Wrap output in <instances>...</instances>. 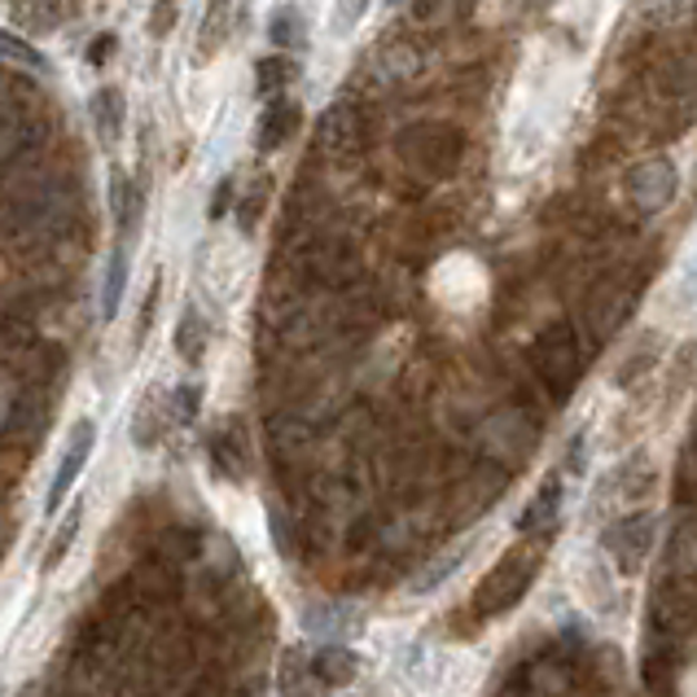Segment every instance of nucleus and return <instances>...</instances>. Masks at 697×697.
I'll return each instance as SVG.
<instances>
[{
	"label": "nucleus",
	"instance_id": "6",
	"mask_svg": "<svg viewBox=\"0 0 697 697\" xmlns=\"http://www.w3.org/2000/svg\"><path fill=\"white\" fill-rule=\"evenodd\" d=\"M628 194L640 210H662L676 194V167L667 158H645L640 167H631Z\"/></svg>",
	"mask_w": 697,
	"mask_h": 697
},
{
	"label": "nucleus",
	"instance_id": "4",
	"mask_svg": "<svg viewBox=\"0 0 697 697\" xmlns=\"http://www.w3.org/2000/svg\"><path fill=\"white\" fill-rule=\"evenodd\" d=\"M369 137V124H364V110L360 101H334L325 115H321V128H316V145L330 154V158H351Z\"/></svg>",
	"mask_w": 697,
	"mask_h": 697
},
{
	"label": "nucleus",
	"instance_id": "11",
	"mask_svg": "<svg viewBox=\"0 0 697 697\" xmlns=\"http://www.w3.org/2000/svg\"><path fill=\"white\" fill-rule=\"evenodd\" d=\"M307 662H312V680L321 689H343V685L355 680V671H360V658L351 654L347 645H321Z\"/></svg>",
	"mask_w": 697,
	"mask_h": 697
},
{
	"label": "nucleus",
	"instance_id": "18",
	"mask_svg": "<svg viewBox=\"0 0 697 697\" xmlns=\"http://www.w3.org/2000/svg\"><path fill=\"white\" fill-rule=\"evenodd\" d=\"M228 18H233V0H210L207 18H203V36H198V53H215L228 36Z\"/></svg>",
	"mask_w": 697,
	"mask_h": 697
},
{
	"label": "nucleus",
	"instance_id": "1",
	"mask_svg": "<svg viewBox=\"0 0 697 697\" xmlns=\"http://www.w3.org/2000/svg\"><path fill=\"white\" fill-rule=\"evenodd\" d=\"M395 149H400V158H404L418 176H452L457 163H461V154H465V140H461V132H457L452 124L430 119V124L404 128L400 140H395Z\"/></svg>",
	"mask_w": 697,
	"mask_h": 697
},
{
	"label": "nucleus",
	"instance_id": "19",
	"mask_svg": "<svg viewBox=\"0 0 697 697\" xmlns=\"http://www.w3.org/2000/svg\"><path fill=\"white\" fill-rule=\"evenodd\" d=\"M0 67L45 70V53H40V49H31L27 40H18L13 31H0Z\"/></svg>",
	"mask_w": 697,
	"mask_h": 697
},
{
	"label": "nucleus",
	"instance_id": "27",
	"mask_svg": "<svg viewBox=\"0 0 697 697\" xmlns=\"http://www.w3.org/2000/svg\"><path fill=\"white\" fill-rule=\"evenodd\" d=\"M154 307H158V281L149 285V298H145V312H140V338H145V330L154 325Z\"/></svg>",
	"mask_w": 697,
	"mask_h": 697
},
{
	"label": "nucleus",
	"instance_id": "2",
	"mask_svg": "<svg viewBox=\"0 0 697 697\" xmlns=\"http://www.w3.org/2000/svg\"><path fill=\"white\" fill-rule=\"evenodd\" d=\"M536 570H540V558H536L531 549H522V544L509 549V553L500 558V566L479 583V592H474V610H479L483 619H495V615L513 610V606L522 601V592L531 588Z\"/></svg>",
	"mask_w": 697,
	"mask_h": 697
},
{
	"label": "nucleus",
	"instance_id": "13",
	"mask_svg": "<svg viewBox=\"0 0 697 697\" xmlns=\"http://www.w3.org/2000/svg\"><path fill=\"white\" fill-rule=\"evenodd\" d=\"M92 124H97V137L106 145L124 137V92L119 88H101L92 97Z\"/></svg>",
	"mask_w": 697,
	"mask_h": 697
},
{
	"label": "nucleus",
	"instance_id": "28",
	"mask_svg": "<svg viewBox=\"0 0 697 697\" xmlns=\"http://www.w3.org/2000/svg\"><path fill=\"white\" fill-rule=\"evenodd\" d=\"M228 198H233V180H224V185H219V194L210 198V219H219V215L228 210Z\"/></svg>",
	"mask_w": 697,
	"mask_h": 697
},
{
	"label": "nucleus",
	"instance_id": "16",
	"mask_svg": "<svg viewBox=\"0 0 697 697\" xmlns=\"http://www.w3.org/2000/svg\"><path fill=\"white\" fill-rule=\"evenodd\" d=\"M124 285H128V251L115 246L110 268H106V285H101V321H115V312L124 303Z\"/></svg>",
	"mask_w": 697,
	"mask_h": 697
},
{
	"label": "nucleus",
	"instance_id": "12",
	"mask_svg": "<svg viewBox=\"0 0 697 697\" xmlns=\"http://www.w3.org/2000/svg\"><path fill=\"white\" fill-rule=\"evenodd\" d=\"M210 465L224 479H242L246 474V443H242V434L233 425H219L210 434Z\"/></svg>",
	"mask_w": 697,
	"mask_h": 697
},
{
	"label": "nucleus",
	"instance_id": "24",
	"mask_svg": "<svg viewBox=\"0 0 697 697\" xmlns=\"http://www.w3.org/2000/svg\"><path fill=\"white\" fill-rule=\"evenodd\" d=\"M273 40L277 45H298V18L294 13H277L273 18Z\"/></svg>",
	"mask_w": 697,
	"mask_h": 697
},
{
	"label": "nucleus",
	"instance_id": "26",
	"mask_svg": "<svg viewBox=\"0 0 697 697\" xmlns=\"http://www.w3.org/2000/svg\"><path fill=\"white\" fill-rule=\"evenodd\" d=\"M443 9H448V0H413V18L425 22V27H430V22H439V18H443Z\"/></svg>",
	"mask_w": 697,
	"mask_h": 697
},
{
	"label": "nucleus",
	"instance_id": "9",
	"mask_svg": "<svg viewBox=\"0 0 697 697\" xmlns=\"http://www.w3.org/2000/svg\"><path fill=\"white\" fill-rule=\"evenodd\" d=\"M561 491H566L561 474H549V479L540 483V491L531 495V504H527V509H522V518H518V531H522L527 540H531V536H544V531L558 522Z\"/></svg>",
	"mask_w": 697,
	"mask_h": 697
},
{
	"label": "nucleus",
	"instance_id": "10",
	"mask_svg": "<svg viewBox=\"0 0 697 697\" xmlns=\"http://www.w3.org/2000/svg\"><path fill=\"white\" fill-rule=\"evenodd\" d=\"M298 124H303L298 101H289V97H273V101L264 106V115H259V149H264V154L281 149L285 140L298 132Z\"/></svg>",
	"mask_w": 697,
	"mask_h": 697
},
{
	"label": "nucleus",
	"instance_id": "3",
	"mask_svg": "<svg viewBox=\"0 0 697 697\" xmlns=\"http://www.w3.org/2000/svg\"><path fill=\"white\" fill-rule=\"evenodd\" d=\"M531 364H536L540 382H544L553 395H570V386L579 382V364H583L575 330H570L566 321L544 325L540 338H536V347H531Z\"/></svg>",
	"mask_w": 697,
	"mask_h": 697
},
{
	"label": "nucleus",
	"instance_id": "20",
	"mask_svg": "<svg viewBox=\"0 0 697 697\" xmlns=\"http://www.w3.org/2000/svg\"><path fill=\"white\" fill-rule=\"evenodd\" d=\"M294 79V62L289 58H264L259 70H255V88L264 97H285V84Z\"/></svg>",
	"mask_w": 697,
	"mask_h": 697
},
{
	"label": "nucleus",
	"instance_id": "14",
	"mask_svg": "<svg viewBox=\"0 0 697 697\" xmlns=\"http://www.w3.org/2000/svg\"><path fill=\"white\" fill-rule=\"evenodd\" d=\"M9 13L27 31H53L62 22V0H9Z\"/></svg>",
	"mask_w": 697,
	"mask_h": 697
},
{
	"label": "nucleus",
	"instance_id": "5",
	"mask_svg": "<svg viewBox=\"0 0 697 697\" xmlns=\"http://www.w3.org/2000/svg\"><path fill=\"white\" fill-rule=\"evenodd\" d=\"M92 443H97V425H92L88 418H79L75 421V430H70V439H67L62 465H58V474H53V483H49V500H45V509H49V513H58V509L67 504L75 479L84 474V465H88V457H92Z\"/></svg>",
	"mask_w": 697,
	"mask_h": 697
},
{
	"label": "nucleus",
	"instance_id": "8",
	"mask_svg": "<svg viewBox=\"0 0 697 697\" xmlns=\"http://www.w3.org/2000/svg\"><path fill=\"white\" fill-rule=\"evenodd\" d=\"M649 544H654V513H631L606 531V549L619 558L624 570H636L649 553Z\"/></svg>",
	"mask_w": 697,
	"mask_h": 697
},
{
	"label": "nucleus",
	"instance_id": "29",
	"mask_svg": "<svg viewBox=\"0 0 697 697\" xmlns=\"http://www.w3.org/2000/svg\"><path fill=\"white\" fill-rule=\"evenodd\" d=\"M110 49H115V40H97V45H92V62H101Z\"/></svg>",
	"mask_w": 697,
	"mask_h": 697
},
{
	"label": "nucleus",
	"instance_id": "25",
	"mask_svg": "<svg viewBox=\"0 0 697 697\" xmlns=\"http://www.w3.org/2000/svg\"><path fill=\"white\" fill-rule=\"evenodd\" d=\"M171 22H176V0H158V9H154V18H149V31H154V36H167Z\"/></svg>",
	"mask_w": 697,
	"mask_h": 697
},
{
	"label": "nucleus",
	"instance_id": "17",
	"mask_svg": "<svg viewBox=\"0 0 697 697\" xmlns=\"http://www.w3.org/2000/svg\"><path fill=\"white\" fill-rule=\"evenodd\" d=\"M158 421H176V418H171V409H167V413L158 409V395H145V404L132 413V439H137L140 448H154V443H158V434L167 430V425H158Z\"/></svg>",
	"mask_w": 697,
	"mask_h": 697
},
{
	"label": "nucleus",
	"instance_id": "22",
	"mask_svg": "<svg viewBox=\"0 0 697 697\" xmlns=\"http://www.w3.org/2000/svg\"><path fill=\"white\" fill-rule=\"evenodd\" d=\"M264 203H268V176H259V180H255V194L242 198V210H237V215H242V228H255V224H259Z\"/></svg>",
	"mask_w": 697,
	"mask_h": 697
},
{
	"label": "nucleus",
	"instance_id": "21",
	"mask_svg": "<svg viewBox=\"0 0 697 697\" xmlns=\"http://www.w3.org/2000/svg\"><path fill=\"white\" fill-rule=\"evenodd\" d=\"M79 518H84V509L75 504L67 513V522L53 531V540H49V549H45V570H58L62 566V558L70 553V544H75V536H79Z\"/></svg>",
	"mask_w": 697,
	"mask_h": 697
},
{
	"label": "nucleus",
	"instance_id": "15",
	"mask_svg": "<svg viewBox=\"0 0 697 697\" xmlns=\"http://www.w3.org/2000/svg\"><path fill=\"white\" fill-rule=\"evenodd\" d=\"M207 321H203V312L198 307H185L180 312V325H176V351L189 360V364H198L203 355H207Z\"/></svg>",
	"mask_w": 697,
	"mask_h": 697
},
{
	"label": "nucleus",
	"instance_id": "7",
	"mask_svg": "<svg viewBox=\"0 0 697 697\" xmlns=\"http://www.w3.org/2000/svg\"><path fill=\"white\" fill-rule=\"evenodd\" d=\"M31 149H40V132L31 124V110L22 101L0 97V171L13 167L18 158H27Z\"/></svg>",
	"mask_w": 697,
	"mask_h": 697
},
{
	"label": "nucleus",
	"instance_id": "23",
	"mask_svg": "<svg viewBox=\"0 0 697 697\" xmlns=\"http://www.w3.org/2000/svg\"><path fill=\"white\" fill-rule=\"evenodd\" d=\"M198 404H203V395H198V386H180L176 395H171V418L176 421H189L198 418Z\"/></svg>",
	"mask_w": 697,
	"mask_h": 697
}]
</instances>
